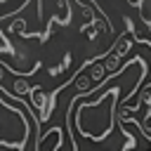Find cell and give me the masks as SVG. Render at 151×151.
Segmentation results:
<instances>
[]
</instances>
